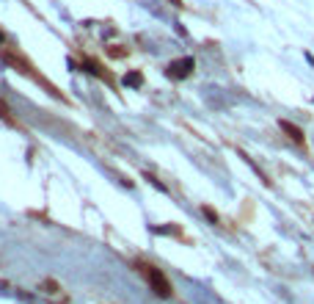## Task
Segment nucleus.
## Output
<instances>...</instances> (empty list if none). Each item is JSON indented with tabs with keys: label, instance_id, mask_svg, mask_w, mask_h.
<instances>
[{
	"label": "nucleus",
	"instance_id": "nucleus-1",
	"mask_svg": "<svg viewBox=\"0 0 314 304\" xmlns=\"http://www.w3.org/2000/svg\"><path fill=\"white\" fill-rule=\"evenodd\" d=\"M143 274H146V279H149V285H152V290L157 293L160 299H168L171 296V282H168L166 276H163V271H157L154 266H146L143 269Z\"/></svg>",
	"mask_w": 314,
	"mask_h": 304
},
{
	"label": "nucleus",
	"instance_id": "nucleus-2",
	"mask_svg": "<svg viewBox=\"0 0 314 304\" xmlns=\"http://www.w3.org/2000/svg\"><path fill=\"white\" fill-rule=\"evenodd\" d=\"M193 58H182V61H174V64H168V75L171 78H176V80H182V78H188L190 75V69H193Z\"/></svg>",
	"mask_w": 314,
	"mask_h": 304
},
{
	"label": "nucleus",
	"instance_id": "nucleus-3",
	"mask_svg": "<svg viewBox=\"0 0 314 304\" xmlns=\"http://www.w3.org/2000/svg\"><path fill=\"white\" fill-rule=\"evenodd\" d=\"M279 125H281V130H284V133L289 135L295 144H306V138H303V130H300L298 125H292V122H286V119H281Z\"/></svg>",
	"mask_w": 314,
	"mask_h": 304
},
{
	"label": "nucleus",
	"instance_id": "nucleus-4",
	"mask_svg": "<svg viewBox=\"0 0 314 304\" xmlns=\"http://www.w3.org/2000/svg\"><path fill=\"white\" fill-rule=\"evenodd\" d=\"M201 213H204V216H207L209 221H212V224H218V213L212 210V207H201Z\"/></svg>",
	"mask_w": 314,
	"mask_h": 304
},
{
	"label": "nucleus",
	"instance_id": "nucleus-5",
	"mask_svg": "<svg viewBox=\"0 0 314 304\" xmlns=\"http://www.w3.org/2000/svg\"><path fill=\"white\" fill-rule=\"evenodd\" d=\"M124 83H130V86H141V75H138V72H133V75H127V78H124Z\"/></svg>",
	"mask_w": 314,
	"mask_h": 304
},
{
	"label": "nucleus",
	"instance_id": "nucleus-6",
	"mask_svg": "<svg viewBox=\"0 0 314 304\" xmlns=\"http://www.w3.org/2000/svg\"><path fill=\"white\" fill-rule=\"evenodd\" d=\"M44 288H47V293H56L58 285H56V282H50V279H47V282H44Z\"/></svg>",
	"mask_w": 314,
	"mask_h": 304
}]
</instances>
